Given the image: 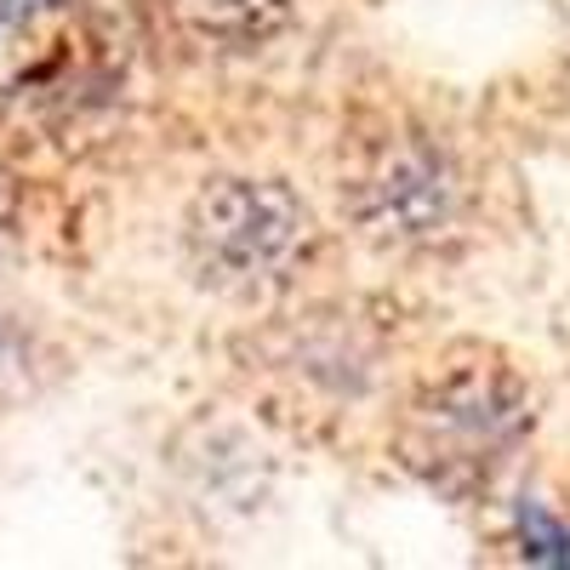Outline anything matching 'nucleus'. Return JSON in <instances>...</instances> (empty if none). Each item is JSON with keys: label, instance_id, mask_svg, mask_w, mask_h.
I'll return each instance as SVG.
<instances>
[{"label": "nucleus", "instance_id": "obj_5", "mask_svg": "<svg viewBox=\"0 0 570 570\" xmlns=\"http://www.w3.org/2000/svg\"><path fill=\"white\" fill-rule=\"evenodd\" d=\"M513 531H519V553L531 564H570V525L553 519L542 502H519L513 508Z\"/></svg>", "mask_w": 570, "mask_h": 570}, {"label": "nucleus", "instance_id": "obj_6", "mask_svg": "<svg viewBox=\"0 0 570 570\" xmlns=\"http://www.w3.org/2000/svg\"><path fill=\"white\" fill-rule=\"evenodd\" d=\"M7 223H12V177L0 171V234H7Z\"/></svg>", "mask_w": 570, "mask_h": 570}, {"label": "nucleus", "instance_id": "obj_2", "mask_svg": "<svg viewBox=\"0 0 570 570\" xmlns=\"http://www.w3.org/2000/svg\"><path fill=\"white\" fill-rule=\"evenodd\" d=\"M314 212L274 177H212L183 217L195 274L223 297L279 292L314 257Z\"/></svg>", "mask_w": 570, "mask_h": 570}, {"label": "nucleus", "instance_id": "obj_3", "mask_svg": "<svg viewBox=\"0 0 570 570\" xmlns=\"http://www.w3.org/2000/svg\"><path fill=\"white\" fill-rule=\"evenodd\" d=\"M348 212L371 246L434 252L451 246L468 217V177L428 131H389L365 142L348 171Z\"/></svg>", "mask_w": 570, "mask_h": 570}, {"label": "nucleus", "instance_id": "obj_4", "mask_svg": "<svg viewBox=\"0 0 570 570\" xmlns=\"http://www.w3.org/2000/svg\"><path fill=\"white\" fill-rule=\"evenodd\" d=\"M171 12L195 40L246 52V46H263L292 23L297 0H171Z\"/></svg>", "mask_w": 570, "mask_h": 570}, {"label": "nucleus", "instance_id": "obj_1", "mask_svg": "<svg viewBox=\"0 0 570 570\" xmlns=\"http://www.w3.org/2000/svg\"><path fill=\"white\" fill-rule=\"evenodd\" d=\"M531 434V394L508 365H451L400 422V462L440 497L485 491Z\"/></svg>", "mask_w": 570, "mask_h": 570}]
</instances>
